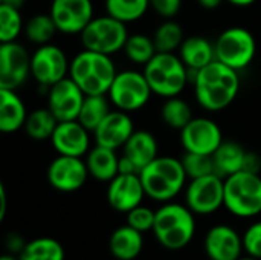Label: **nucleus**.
<instances>
[{
  "label": "nucleus",
  "instance_id": "9b49d317",
  "mask_svg": "<svg viewBox=\"0 0 261 260\" xmlns=\"http://www.w3.org/2000/svg\"><path fill=\"white\" fill-rule=\"evenodd\" d=\"M70 61L64 51L52 43L38 46L31 55V77L41 86L49 89L58 81L69 77Z\"/></svg>",
  "mask_w": 261,
  "mask_h": 260
},
{
  "label": "nucleus",
  "instance_id": "4be33fe9",
  "mask_svg": "<svg viewBox=\"0 0 261 260\" xmlns=\"http://www.w3.org/2000/svg\"><path fill=\"white\" fill-rule=\"evenodd\" d=\"M122 155L133 162L138 173L159 156L158 141L147 130H135L130 139L122 147Z\"/></svg>",
  "mask_w": 261,
  "mask_h": 260
},
{
  "label": "nucleus",
  "instance_id": "423d86ee",
  "mask_svg": "<svg viewBox=\"0 0 261 260\" xmlns=\"http://www.w3.org/2000/svg\"><path fill=\"white\" fill-rule=\"evenodd\" d=\"M237 218H254L261 213L260 173L242 170L225 178V205Z\"/></svg>",
  "mask_w": 261,
  "mask_h": 260
},
{
  "label": "nucleus",
  "instance_id": "f257e3e1",
  "mask_svg": "<svg viewBox=\"0 0 261 260\" xmlns=\"http://www.w3.org/2000/svg\"><path fill=\"white\" fill-rule=\"evenodd\" d=\"M199 106L208 112H220L231 106L240 90L239 70L214 60L197 70L193 78Z\"/></svg>",
  "mask_w": 261,
  "mask_h": 260
},
{
  "label": "nucleus",
  "instance_id": "f704fd0d",
  "mask_svg": "<svg viewBox=\"0 0 261 260\" xmlns=\"http://www.w3.org/2000/svg\"><path fill=\"white\" fill-rule=\"evenodd\" d=\"M23 29V18L20 9L0 5V41H15Z\"/></svg>",
  "mask_w": 261,
  "mask_h": 260
},
{
  "label": "nucleus",
  "instance_id": "ddd939ff",
  "mask_svg": "<svg viewBox=\"0 0 261 260\" xmlns=\"http://www.w3.org/2000/svg\"><path fill=\"white\" fill-rule=\"evenodd\" d=\"M223 143V135L219 124L210 118H193L180 130V144L185 152L213 155Z\"/></svg>",
  "mask_w": 261,
  "mask_h": 260
},
{
  "label": "nucleus",
  "instance_id": "2eb2a0df",
  "mask_svg": "<svg viewBox=\"0 0 261 260\" xmlns=\"http://www.w3.org/2000/svg\"><path fill=\"white\" fill-rule=\"evenodd\" d=\"M89 176L90 175L83 158L58 155L47 167L49 184L63 193H72L83 188Z\"/></svg>",
  "mask_w": 261,
  "mask_h": 260
},
{
  "label": "nucleus",
  "instance_id": "2f4dec72",
  "mask_svg": "<svg viewBox=\"0 0 261 260\" xmlns=\"http://www.w3.org/2000/svg\"><path fill=\"white\" fill-rule=\"evenodd\" d=\"M55 32H58V29L50 14H35L24 25L26 38L37 46L50 43Z\"/></svg>",
  "mask_w": 261,
  "mask_h": 260
},
{
  "label": "nucleus",
  "instance_id": "6ab92c4d",
  "mask_svg": "<svg viewBox=\"0 0 261 260\" xmlns=\"http://www.w3.org/2000/svg\"><path fill=\"white\" fill-rule=\"evenodd\" d=\"M203 248L211 260H237L245 251L243 236H240L232 227L219 224L206 231Z\"/></svg>",
  "mask_w": 261,
  "mask_h": 260
},
{
  "label": "nucleus",
  "instance_id": "c756f323",
  "mask_svg": "<svg viewBox=\"0 0 261 260\" xmlns=\"http://www.w3.org/2000/svg\"><path fill=\"white\" fill-rule=\"evenodd\" d=\"M148 8L150 0H106V12L125 25L142 18Z\"/></svg>",
  "mask_w": 261,
  "mask_h": 260
},
{
  "label": "nucleus",
  "instance_id": "4c0bfd02",
  "mask_svg": "<svg viewBox=\"0 0 261 260\" xmlns=\"http://www.w3.org/2000/svg\"><path fill=\"white\" fill-rule=\"evenodd\" d=\"M243 248L248 256L261 260V221L251 224L243 234Z\"/></svg>",
  "mask_w": 261,
  "mask_h": 260
},
{
  "label": "nucleus",
  "instance_id": "f8f14e48",
  "mask_svg": "<svg viewBox=\"0 0 261 260\" xmlns=\"http://www.w3.org/2000/svg\"><path fill=\"white\" fill-rule=\"evenodd\" d=\"M31 75V55L17 41L0 44V89L17 90Z\"/></svg>",
  "mask_w": 261,
  "mask_h": 260
},
{
  "label": "nucleus",
  "instance_id": "a878e982",
  "mask_svg": "<svg viewBox=\"0 0 261 260\" xmlns=\"http://www.w3.org/2000/svg\"><path fill=\"white\" fill-rule=\"evenodd\" d=\"M248 152L243 146L234 141H223L220 147L213 153L214 172L220 178H228L237 172L245 170Z\"/></svg>",
  "mask_w": 261,
  "mask_h": 260
},
{
  "label": "nucleus",
  "instance_id": "de8ad7c7",
  "mask_svg": "<svg viewBox=\"0 0 261 260\" xmlns=\"http://www.w3.org/2000/svg\"><path fill=\"white\" fill-rule=\"evenodd\" d=\"M237 260H260V259H255V257H252V256H248V254H246L245 257L242 256V257H239Z\"/></svg>",
  "mask_w": 261,
  "mask_h": 260
},
{
  "label": "nucleus",
  "instance_id": "49530a36",
  "mask_svg": "<svg viewBox=\"0 0 261 260\" xmlns=\"http://www.w3.org/2000/svg\"><path fill=\"white\" fill-rule=\"evenodd\" d=\"M0 260H20V257H15V256H12V254H3Z\"/></svg>",
  "mask_w": 261,
  "mask_h": 260
},
{
  "label": "nucleus",
  "instance_id": "72a5a7b5",
  "mask_svg": "<svg viewBox=\"0 0 261 260\" xmlns=\"http://www.w3.org/2000/svg\"><path fill=\"white\" fill-rule=\"evenodd\" d=\"M124 52L132 63L144 64V66L158 54L153 37H148L145 34L128 35L125 46H124Z\"/></svg>",
  "mask_w": 261,
  "mask_h": 260
},
{
  "label": "nucleus",
  "instance_id": "aec40b11",
  "mask_svg": "<svg viewBox=\"0 0 261 260\" xmlns=\"http://www.w3.org/2000/svg\"><path fill=\"white\" fill-rule=\"evenodd\" d=\"M135 133V124L127 112L119 109L112 110L104 121L93 132L95 143L98 146L118 150L125 146L130 136Z\"/></svg>",
  "mask_w": 261,
  "mask_h": 260
},
{
  "label": "nucleus",
  "instance_id": "473e14b6",
  "mask_svg": "<svg viewBox=\"0 0 261 260\" xmlns=\"http://www.w3.org/2000/svg\"><path fill=\"white\" fill-rule=\"evenodd\" d=\"M184 40H185L184 38V29L173 18H168L162 25H159L153 34V41H154L158 52L179 51Z\"/></svg>",
  "mask_w": 261,
  "mask_h": 260
},
{
  "label": "nucleus",
  "instance_id": "37998d69",
  "mask_svg": "<svg viewBox=\"0 0 261 260\" xmlns=\"http://www.w3.org/2000/svg\"><path fill=\"white\" fill-rule=\"evenodd\" d=\"M222 3L223 0H199V5L203 9H217Z\"/></svg>",
  "mask_w": 261,
  "mask_h": 260
},
{
  "label": "nucleus",
  "instance_id": "f3484780",
  "mask_svg": "<svg viewBox=\"0 0 261 260\" xmlns=\"http://www.w3.org/2000/svg\"><path fill=\"white\" fill-rule=\"evenodd\" d=\"M145 196L147 195L139 173H119L109 182L107 187V202L113 210L119 213H128L130 210L136 208L142 204Z\"/></svg>",
  "mask_w": 261,
  "mask_h": 260
},
{
  "label": "nucleus",
  "instance_id": "7c9ffc66",
  "mask_svg": "<svg viewBox=\"0 0 261 260\" xmlns=\"http://www.w3.org/2000/svg\"><path fill=\"white\" fill-rule=\"evenodd\" d=\"M161 116H162V121L170 129H174V130H182L194 118L190 104L180 97L167 98V101L162 104Z\"/></svg>",
  "mask_w": 261,
  "mask_h": 260
},
{
  "label": "nucleus",
  "instance_id": "79ce46f5",
  "mask_svg": "<svg viewBox=\"0 0 261 260\" xmlns=\"http://www.w3.org/2000/svg\"><path fill=\"white\" fill-rule=\"evenodd\" d=\"M6 215V192L5 187L0 185V219H5Z\"/></svg>",
  "mask_w": 261,
  "mask_h": 260
},
{
  "label": "nucleus",
  "instance_id": "0eeeda50",
  "mask_svg": "<svg viewBox=\"0 0 261 260\" xmlns=\"http://www.w3.org/2000/svg\"><path fill=\"white\" fill-rule=\"evenodd\" d=\"M128 35L130 34L124 21L106 14L101 17H93L80 34V38L84 49L113 55L124 49Z\"/></svg>",
  "mask_w": 261,
  "mask_h": 260
},
{
  "label": "nucleus",
  "instance_id": "a211bd4d",
  "mask_svg": "<svg viewBox=\"0 0 261 260\" xmlns=\"http://www.w3.org/2000/svg\"><path fill=\"white\" fill-rule=\"evenodd\" d=\"M50 143L58 155L84 158L90 147V132L78 121H60Z\"/></svg>",
  "mask_w": 261,
  "mask_h": 260
},
{
  "label": "nucleus",
  "instance_id": "393cba45",
  "mask_svg": "<svg viewBox=\"0 0 261 260\" xmlns=\"http://www.w3.org/2000/svg\"><path fill=\"white\" fill-rule=\"evenodd\" d=\"M144 248L142 233L130 225L118 227L109 239L110 254L118 260H135Z\"/></svg>",
  "mask_w": 261,
  "mask_h": 260
},
{
  "label": "nucleus",
  "instance_id": "20e7f679",
  "mask_svg": "<svg viewBox=\"0 0 261 260\" xmlns=\"http://www.w3.org/2000/svg\"><path fill=\"white\" fill-rule=\"evenodd\" d=\"M196 215L182 204L165 202L156 210L153 234L167 250L177 251L185 248L196 234Z\"/></svg>",
  "mask_w": 261,
  "mask_h": 260
},
{
  "label": "nucleus",
  "instance_id": "a18cd8bd",
  "mask_svg": "<svg viewBox=\"0 0 261 260\" xmlns=\"http://www.w3.org/2000/svg\"><path fill=\"white\" fill-rule=\"evenodd\" d=\"M24 3H26V0H2V5H8V6L17 8V9H20Z\"/></svg>",
  "mask_w": 261,
  "mask_h": 260
},
{
  "label": "nucleus",
  "instance_id": "cd10ccee",
  "mask_svg": "<svg viewBox=\"0 0 261 260\" xmlns=\"http://www.w3.org/2000/svg\"><path fill=\"white\" fill-rule=\"evenodd\" d=\"M110 112V103L106 95H86L76 120L93 133Z\"/></svg>",
  "mask_w": 261,
  "mask_h": 260
},
{
  "label": "nucleus",
  "instance_id": "c03bdc74",
  "mask_svg": "<svg viewBox=\"0 0 261 260\" xmlns=\"http://www.w3.org/2000/svg\"><path fill=\"white\" fill-rule=\"evenodd\" d=\"M226 2H229V3H231V5H234V6L245 8V6H251V5H254L257 0H226Z\"/></svg>",
  "mask_w": 261,
  "mask_h": 260
},
{
  "label": "nucleus",
  "instance_id": "a19ab883",
  "mask_svg": "<svg viewBox=\"0 0 261 260\" xmlns=\"http://www.w3.org/2000/svg\"><path fill=\"white\" fill-rule=\"evenodd\" d=\"M119 173L122 175H132V173H138L136 167L133 166V162L130 159H127L124 155L119 156Z\"/></svg>",
  "mask_w": 261,
  "mask_h": 260
},
{
  "label": "nucleus",
  "instance_id": "7ed1b4c3",
  "mask_svg": "<svg viewBox=\"0 0 261 260\" xmlns=\"http://www.w3.org/2000/svg\"><path fill=\"white\" fill-rule=\"evenodd\" d=\"M118 70L112 55L81 51L70 61L69 77L86 95H107Z\"/></svg>",
  "mask_w": 261,
  "mask_h": 260
},
{
  "label": "nucleus",
  "instance_id": "e433bc0d",
  "mask_svg": "<svg viewBox=\"0 0 261 260\" xmlns=\"http://www.w3.org/2000/svg\"><path fill=\"white\" fill-rule=\"evenodd\" d=\"M154 219H156V211H153L151 208H148L142 204L127 213V225L141 231L142 234L153 231Z\"/></svg>",
  "mask_w": 261,
  "mask_h": 260
},
{
  "label": "nucleus",
  "instance_id": "6e6552de",
  "mask_svg": "<svg viewBox=\"0 0 261 260\" xmlns=\"http://www.w3.org/2000/svg\"><path fill=\"white\" fill-rule=\"evenodd\" d=\"M216 60L226 66L243 70L257 55V41L251 31L243 26H231L225 29L216 40Z\"/></svg>",
  "mask_w": 261,
  "mask_h": 260
},
{
  "label": "nucleus",
  "instance_id": "58836bf2",
  "mask_svg": "<svg viewBox=\"0 0 261 260\" xmlns=\"http://www.w3.org/2000/svg\"><path fill=\"white\" fill-rule=\"evenodd\" d=\"M182 0H150V8L162 18H174L180 11Z\"/></svg>",
  "mask_w": 261,
  "mask_h": 260
},
{
  "label": "nucleus",
  "instance_id": "5701e85b",
  "mask_svg": "<svg viewBox=\"0 0 261 260\" xmlns=\"http://www.w3.org/2000/svg\"><path fill=\"white\" fill-rule=\"evenodd\" d=\"M84 161L89 175L99 182H110L119 175V156L116 155V150L96 144L89 150Z\"/></svg>",
  "mask_w": 261,
  "mask_h": 260
},
{
  "label": "nucleus",
  "instance_id": "4468645a",
  "mask_svg": "<svg viewBox=\"0 0 261 260\" xmlns=\"http://www.w3.org/2000/svg\"><path fill=\"white\" fill-rule=\"evenodd\" d=\"M49 14L58 32L81 34L93 18V3L92 0H52Z\"/></svg>",
  "mask_w": 261,
  "mask_h": 260
},
{
  "label": "nucleus",
  "instance_id": "412c9836",
  "mask_svg": "<svg viewBox=\"0 0 261 260\" xmlns=\"http://www.w3.org/2000/svg\"><path fill=\"white\" fill-rule=\"evenodd\" d=\"M179 57L188 67L190 74H194L216 60V46L202 35H191L184 40L179 48Z\"/></svg>",
  "mask_w": 261,
  "mask_h": 260
},
{
  "label": "nucleus",
  "instance_id": "ea45409f",
  "mask_svg": "<svg viewBox=\"0 0 261 260\" xmlns=\"http://www.w3.org/2000/svg\"><path fill=\"white\" fill-rule=\"evenodd\" d=\"M245 170L248 172H254V173H260L261 170V158L258 155L248 152L246 156V164H245Z\"/></svg>",
  "mask_w": 261,
  "mask_h": 260
},
{
  "label": "nucleus",
  "instance_id": "b1692460",
  "mask_svg": "<svg viewBox=\"0 0 261 260\" xmlns=\"http://www.w3.org/2000/svg\"><path fill=\"white\" fill-rule=\"evenodd\" d=\"M26 118V106L17 92L0 89V130L3 133H14L24 127Z\"/></svg>",
  "mask_w": 261,
  "mask_h": 260
},
{
  "label": "nucleus",
  "instance_id": "c85d7f7f",
  "mask_svg": "<svg viewBox=\"0 0 261 260\" xmlns=\"http://www.w3.org/2000/svg\"><path fill=\"white\" fill-rule=\"evenodd\" d=\"M64 248L54 238H37L26 242L20 260H64Z\"/></svg>",
  "mask_w": 261,
  "mask_h": 260
},
{
  "label": "nucleus",
  "instance_id": "9d476101",
  "mask_svg": "<svg viewBox=\"0 0 261 260\" xmlns=\"http://www.w3.org/2000/svg\"><path fill=\"white\" fill-rule=\"evenodd\" d=\"M185 205L194 215L216 213L225 205V179L216 173L191 179L185 188Z\"/></svg>",
  "mask_w": 261,
  "mask_h": 260
},
{
  "label": "nucleus",
  "instance_id": "dca6fc26",
  "mask_svg": "<svg viewBox=\"0 0 261 260\" xmlns=\"http://www.w3.org/2000/svg\"><path fill=\"white\" fill-rule=\"evenodd\" d=\"M84 98L86 93L70 77H66L47 89V107L58 121L76 120Z\"/></svg>",
  "mask_w": 261,
  "mask_h": 260
},
{
  "label": "nucleus",
  "instance_id": "39448f33",
  "mask_svg": "<svg viewBox=\"0 0 261 260\" xmlns=\"http://www.w3.org/2000/svg\"><path fill=\"white\" fill-rule=\"evenodd\" d=\"M144 75L151 92L162 98L179 97L190 80L188 67L174 52H158L144 66Z\"/></svg>",
  "mask_w": 261,
  "mask_h": 260
},
{
  "label": "nucleus",
  "instance_id": "bb28decb",
  "mask_svg": "<svg viewBox=\"0 0 261 260\" xmlns=\"http://www.w3.org/2000/svg\"><path fill=\"white\" fill-rule=\"evenodd\" d=\"M57 116L49 110V107H40L28 113L24 130L28 136L34 141H46L50 139L57 126H58Z\"/></svg>",
  "mask_w": 261,
  "mask_h": 260
},
{
  "label": "nucleus",
  "instance_id": "1a4fd4ad",
  "mask_svg": "<svg viewBox=\"0 0 261 260\" xmlns=\"http://www.w3.org/2000/svg\"><path fill=\"white\" fill-rule=\"evenodd\" d=\"M151 87L144 75L138 70H121L116 74L109 90L110 103L122 112H136L142 109L151 97Z\"/></svg>",
  "mask_w": 261,
  "mask_h": 260
},
{
  "label": "nucleus",
  "instance_id": "f03ea898",
  "mask_svg": "<svg viewBox=\"0 0 261 260\" xmlns=\"http://www.w3.org/2000/svg\"><path fill=\"white\" fill-rule=\"evenodd\" d=\"M145 195L158 202L173 201L187 184V172L180 159L173 156H158L139 172Z\"/></svg>",
  "mask_w": 261,
  "mask_h": 260
},
{
  "label": "nucleus",
  "instance_id": "c9c22d12",
  "mask_svg": "<svg viewBox=\"0 0 261 260\" xmlns=\"http://www.w3.org/2000/svg\"><path fill=\"white\" fill-rule=\"evenodd\" d=\"M180 161H182L187 176L190 179H196V178H202V176L216 173L213 155H200V153L185 152V155L180 158Z\"/></svg>",
  "mask_w": 261,
  "mask_h": 260
}]
</instances>
